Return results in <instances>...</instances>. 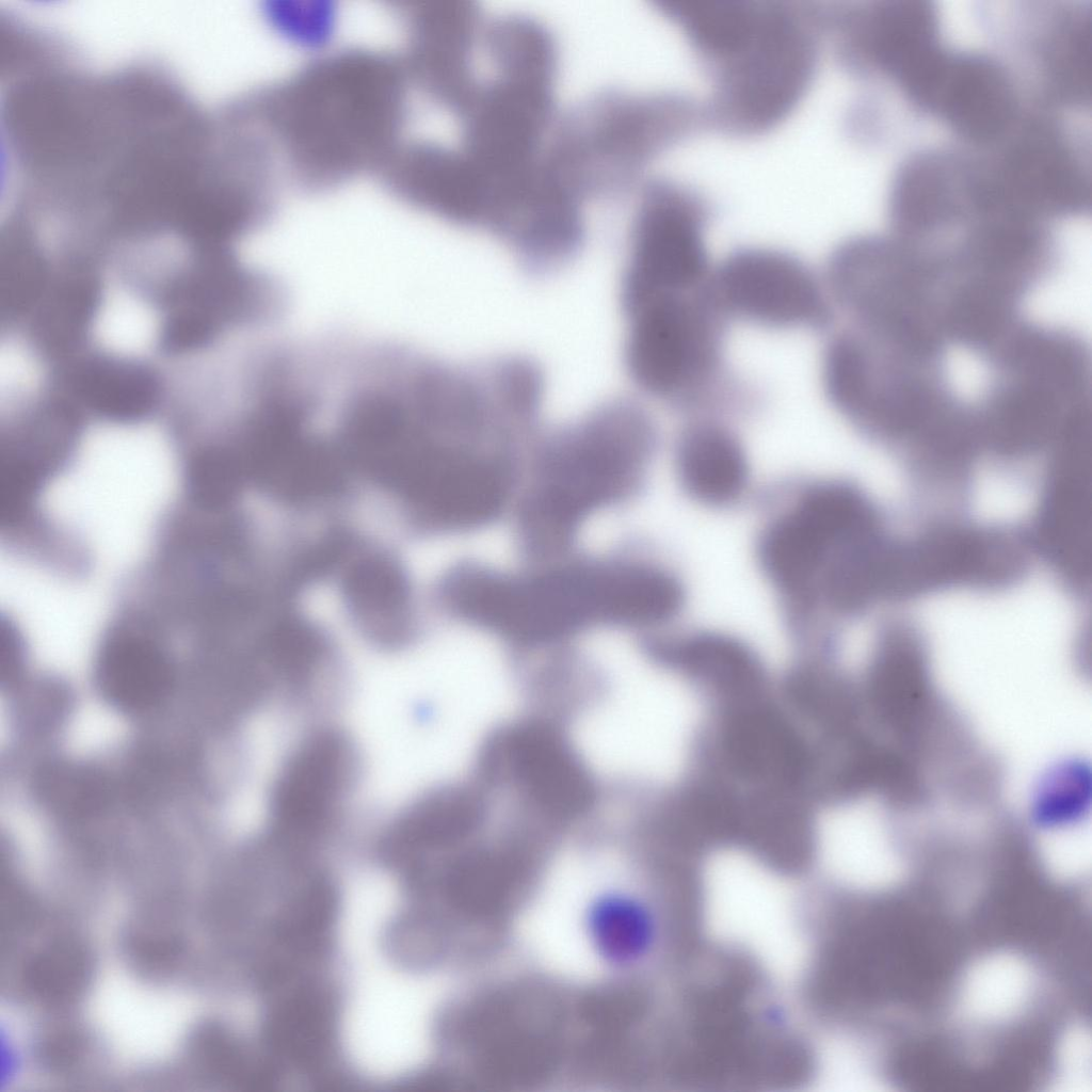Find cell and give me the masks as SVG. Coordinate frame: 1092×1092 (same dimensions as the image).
I'll return each mask as SVG.
<instances>
[{"label": "cell", "instance_id": "cell-1", "mask_svg": "<svg viewBox=\"0 0 1092 1092\" xmlns=\"http://www.w3.org/2000/svg\"><path fill=\"white\" fill-rule=\"evenodd\" d=\"M455 616L526 643L598 625L646 627L663 603L661 579L646 562L580 561L526 574L469 564L449 591Z\"/></svg>", "mask_w": 1092, "mask_h": 1092}, {"label": "cell", "instance_id": "cell-2", "mask_svg": "<svg viewBox=\"0 0 1092 1092\" xmlns=\"http://www.w3.org/2000/svg\"><path fill=\"white\" fill-rule=\"evenodd\" d=\"M948 360L847 327L824 348L823 387L854 430L904 464L969 428L971 404Z\"/></svg>", "mask_w": 1092, "mask_h": 1092}, {"label": "cell", "instance_id": "cell-3", "mask_svg": "<svg viewBox=\"0 0 1092 1092\" xmlns=\"http://www.w3.org/2000/svg\"><path fill=\"white\" fill-rule=\"evenodd\" d=\"M983 365L974 402L983 457L1002 466L1043 460L1091 419V351L1077 331L1024 318Z\"/></svg>", "mask_w": 1092, "mask_h": 1092}, {"label": "cell", "instance_id": "cell-4", "mask_svg": "<svg viewBox=\"0 0 1092 1092\" xmlns=\"http://www.w3.org/2000/svg\"><path fill=\"white\" fill-rule=\"evenodd\" d=\"M656 441L646 408L624 397L544 434L520 514L527 548L535 555L561 549L588 517L628 496Z\"/></svg>", "mask_w": 1092, "mask_h": 1092}, {"label": "cell", "instance_id": "cell-5", "mask_svg": "<svg viewBox=\"0 0 1092 1092\" xmlns=\"http://www.w3.org/2000/svg\"><path fill=\"white\" fill-rule=\"evenodd\" d=\"M706 126L704 105L673 91L605 86L559 113L547 164L583 202L624 194L661 154Z\"/></svg>", "mask_w": 1092, "mask_h": 1092}, {"label": "cell", "instance_id": "cell-6", "mask_svg": "<svg viewBox=\"0 0 1092 1092\" xmlns=\"http://www.w3.org/2000/svg\"><path fill=\"white\" fill-rule=\"evenodd\" d=\"M515 448L461 422L425 419L404 432L373 480L424 529H473L503 509Z\"/></svg>", "mask_w": 1092, "mask_h": 1092}, {"label": "cell", "instance_id": "cell-7", "mask_svg": "<svg viewBox=\"0 0 1092 1092\" xmlns=\"http://www.w3.org/2000/svg\"><path fill=\"white\" fill-rule=\"evenodd\" d=\"M820 7L759 1L745 37L707 66L712 80L706 126L735 136L777 126L807 92L819 61Z\"/></svg>", "mask_w": 1092, "mask_h": 1092}, {"label": "cell", "instance_id": "cell-8", "mask_svg": "<svg viewBox=\"0 0 1092 1092\" xmlns=\"http://www.w3.org/2000/svg\"><path fill=\"white\" fill-rule=\"evenodd\" d=\"M622 312L624 364L632 382L676 406L695 407L707 401L722 372L728 320L706 282L694 291L652 298Z\"/></svg>", "mask_w": 1092, "mask_h": 1092}, {"label": "cell", "instance_id": "cell-9", "mask_svg": "<svg viewBox=\"0 0 1092 1092\" xmlns=\"http://www.w3.org/2000/svg\"><path fill=\"white\" fill-rule=\"evenodd\" d=\"M1034 560L1025 527L934 514L911 535L897 537L892 604L958 590L1006 592L1028 577Z\"/></svg>", "mask_w": 1092, "mask_h": 1092}, {"label": "cell", "instance_id": "cell-10", "mask_svg": "<svg viewBox=\"0 0 1092 1092\" xmlns=\"http://www.w3.org/2000/svg\"><path fill=\"white\" fill-rule=\"evenodd\" d=\"M493 75L480 82L457 116L460 147L487 174L509 175L536 162L558 116L559 66L543 60L489 59Z\"/></svg>", "mask_w": 1092, "mask_h": 1092}, {"label": "cell", "instance_id": "cell-11", "mask_svg": "<svg viewBox=\"0 0 1092 1092\" xmlns=\"http://www.w3.org/2000/svg\"><path fill=\"white\" fill-rule=\"evenodd\" d=\"M709 218L707 198L686 183L658 176L642 184L621 277V307L691 292L706 282Z\"/></svg>", "mask_w": 1092, "mask_h": 1092}, {"label": "cell", "instance_id": "cell-12", "mask_svg": "<svg viewBox=\"0 0 1092 1092\" xmlns=\"http://www.w3.org/2000/svg\"><path fill=\"white\" fill-rule=\"evenodd\" d=\"M887 527L880 505L861 487L847 482L818 485L765 531L760 563L787 597L806 606L841 550Z\"/></svg>", "mask_w": 1092, "mask_h": 1092}, {"label": "cell", "instance_id": "cell-13", "mask_svg": "<svg viewBox=\"0 0 1092 1092\" xmlns=\"http://www.w3.org/2000/svg\"><path fill=\"white\" fill-rule=\"evenodd\" d=\"M977 151L1000 196L1021 211L1046 223L1090 212V167L1055 116L1024 113L999 142Z\"/></svg>", "mask_w": 1092, "mask_h": 1092}, {"label": "cell", "instance_id": "cell-14", "mask_svg": "<svg viewBox=\"0 0 1092 1092\" xmlns=\"http://www.w3.org/2000/svg\"><path fill=\"white\" fill-rule=\"evenodd\" d=\"M1043 462L1028 539L1059 587L1082 599L1091 584V420L1065 433Z\"/></svg>", "mask_w": 1092, "mask_h": 1092}, {"label": "cell", "instance_id": "cell-15", "mask_svg": "<svg viewBox=\"0 0 1092 1092\" xmlns=\"http://www.w3.org/2000/svg\"><path fill=\"white\" fill-rule=\"evenodd\" d=\"M706 288L727 319L780 330H822L833 320L816 274L781 250L746 246L730 252L710 271Z\"/></svg>", "mask_w": 1092, "mask_h": 1092}, {"label": "cell", "instance_id": "cell-16", "mask_svg": "<svg viewBox=\"0 0 1092 1092\" xmlns=\"http://www.w3.org/2000/svg\"><path fill=\"white\" fill-rule=\"evenodd\" d=\"M904 96L974 149L999 142L1024 114L1012 75L982 51L944 47Z\"/></svg>", "mask_w": 1092, "mask_h": 1092}, {"label": "cell", "instance_id": "cell-17", "mask_svg": "<svg viewBox=\"0 0 1092 1092\" xmlns=\"http://www.w3.org/2000/svg\"><path fill=\"white\" fill-rule=\"evenodd\" d=\"M841 65L879 75L900 90L943 46L935 5L922 0H880L823 6Z\"/></svg>", "mask_w": 1092, "mask_h": 1092}, {"label": "cell", "instance_id": "cell-18", "mask_svg": "<svg viewBox=\"0 0 1092 1092\" xmlns=\"http://www.w3.org/2000/svg\"><path fill=\"white\" fill-rule=\"evenodd\" d=\"M358 755L342 732L307 736L287 757L269 801V836L300 849L331 830L358 775Z\"/></svg>", "mask_w": 1092, "mask_h": 1092}, {"label": "cell", "instance_id": "cell-19", "mask_svg": "<svg viewBox=\"0 0 1092 1092\" xmlns=\"http://www.w3.org/2000/svg\"><path fill=\"white\" fill-rule=\"evenodd\" d=\"M968 150L928 148L897 168L887 200L890 232L913 245L937 241L957 229L974 205V165Z\"/></svg>", "mask_w": 1092, "mask_h": 1092}, {"label": "cell", "instance_id": "cell-20", "mask_svg": "<svg viewBox=\"0 0 1092 1092\" xmlns=\"http://www.w3.org/2000/svg\"><path fill=\"white\" fill-rule=\"evenodd\" d=\"M417 17L420 82L457 117L480 81L473 53L485 20L483 9L470 0L433 1Z\"/></svg>", "mask_w": 1092, "mask_h": 1092}, {"label": "cell", "instance_id": "cell-21", "mask_svg": "<svg viewBox=\"0 0 1092 1092\" xmlns=\"http://www.w3.org/2000/svg\"><path fill=\"white\" fill-rule=\"evenodd\" d=\"M338 568L344 605L359 630L382 647L405 644L414 631V608L403 565L384 550L354 544Z\"/></svg>", "mask_w": 1092, "mask_h": 1092}, {"label": "cell", "instance_id": "cell-22", "mask_svg": "<svg viewBox=\"0 0 1092 1092\" xmlns=\"http://www.w3.org/2000/svg\"><path fill=\"white\" fill-rule=\"evenodd\" d=\"M1032 39L1046 102L1080 106L1091 99V9L1054 2Z\"/></svg>", "mask_w": 1092, "mask_h": 1092}, {"label": "cell", "instance_id": "cell-23", "mask_svg": "<svg viewBox=\"0 0 1092 1092\" xmlns=\"http://www.w3.org/2000/svg\"><path fill=\"white\" fill-rule=\"evenodd\" d=\"M676 465L686 492L706 504L733 502L748 484L743 447L729 429L718 422H695L681 433Z\"/></svg>", "mask_w": 1092, "mask_h": 1092}, {"label": "cell", "instance_id": "cell-24", "mask_svg": "<svg viewBox=\"0 0 1092 1092\" xmlns=\"http://www.w3.org/2000/svg\"><path fill=\"white\" fill-rule=\"evenodd\" d=\"M97 679L112 705L136 712L154 707L167 694L173 669L157 642L142 633L121 631L102 648Z\"/></svg>", "mask_w": 1092, "mask_h": 1092}, {"label": "cell", "instance_id": "cell-25", "mask_svg": "<svg viewBox=\"0 0 1092 1092\" xmlns=\"http://www.w3.org/2000/svg\"><path fill=\"white\" fill-rule=\"evenodd\" d=\"M675 22L707 67L728 54L748 34L757 15L754 0H652Z\"/></svg>", "mask_w": 1092, "mask_h": 1092}, {"label": "cell", "instance_id": "cell-26", "mask_svg": "<svg viewBox=\"0 0 1092 1092\" xmlns=\"http://www.w3.org/2000/svg\"><path fill=\"white\" fill-rule=\"evenodd\" d=\"M246 479L241 460L230 446L204 450L190 464L188 484L193 498L206 508L227 507Z\"/></svg>", "mask_w": 1092, "mask_h": 1092}]
</instances>
